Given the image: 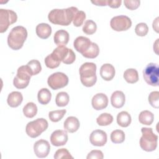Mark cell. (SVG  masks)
Instances as JSON below:
<instances>
[{
  "mask_svg": "<svg viewBox=\"0 0 159 159\" xmlns=\"http://www.w3.org/2000/svg\"><path fill=\"white\" fill-rule=\"evenodd\" d=\"M68 77L63 73L56 72L50 75L47 80L48 85L53 90L65 87L68 83Z\"/></svg>",
  "mask_w": 159,
  "mask_h": 159,
  "instance_id": "30bf717a",
  "label": "cell"
},
{
  "mask_svg": "<svg viewBox=\"0 0 159 159\" xmlns=\"http://www.w3.org/2000/svg\"><path fill=\"white\" fill-rule=\"evenodd\" d=\"M17 16L16 13L9 9H0V32L4 33L12 24L16 22Z\"/></svg>",
  "mask_w": 159,
  "mask_h": 159,
  "instance_id": "9c48e42d",
  "label": "cell"
},
{
  "mask_svg": "<svg viewBox=\"0 0 159 159\" xmlns=\"http://www.w3.org/2000/svg\"><path fill=\"white\" fill-rule=\"evenodd\" d=\"M148 32V27L147 25L144 22L138 24L135 28V32L138 36L143 37L145 36Z\"/></svg>",
  "mask_w": 159,
  "mask_h": 159,
  "instance_id": "74e56055",
  "label": "cell"
},
{
  "mask_svg": "<svg viewBox=\"0 0 159 159\" xmlns=\"http://www.w3.org/2000/svg\"><path fill=\"white\" fill-rule=\"evenodd\" d=\"M145 81L152 86L159 85V67L157 63H150L143 71Z\"/></svg>",
  "mask_w": 159,
  "mask_h": 159,
  "instance_id": "8992f818",
  "label": "cell"
},
{
  "mask_svg": "<svg viewBox=\"0 0 159 159\" xmlns=\"http://www.w3.org/2000/svg\"><path fill=\"white\" fill-rule=\"evenodd\" d=\"M115 68L110 63H106L101 66L100 68V75L105 81H111L115 76Z\"/></svg>",
  "mask_w": 159,
  "mask_h": 159,
  "instance_id": "e0dca14e",
  "label": "cell"
},
{
  "mask_svg": "<svg viewBox=\"0 0 159 159\" xmlns=\"http://www.w3.org/2000/svg\"><path fill=\"white\" fill-rule=\"evenodd\" d=\"M66 111L65 109L61 110H55L49 112L48 113V117L50 120L53 122H57L60 120L65 114H66Z\"/></svg>",
  "mask_w": 159,
  "mask_h": 159,
  "instance_id": "e575fe53",
  "label": "cell"
},
{
  "mask_svg": "<svg viewBox=\"0 0 159 159\" xmlns=\"http://www.w3.org/2000/svg\"><path fill=\"white\" fill-rule=\"evenodd\" d=\"M70 39V35L67 31L61 29L57 31L53 36L55 43L58 46L66 45Z\"/></svg>",
  "mask_w": 159,
  "mask_h": 159,
  "instance_id": "ffe728a7",
  "label": "cell"
},
{
  "mask_svg": "<svg viewBox=\"0 0 159 159\" xmlns=\"http://www.w3.org/2000/svg\"><path fill=\"white\" fill-rule=\"evenodd\" d=\"M122 3L121 0H108L107 4L111 8H118L120 6Z\"/></svg>",
  "mask_w": 159,
  "mask_h": 159,
  "instance_id": "b9f144b4",
  "label": "cell"
},
{
  "mask_svg": "<svg viewBox=\"0 0 159 159\" xmlns=\"http://www.w3.org/2000/svg\"><path fill=\"white\" fill-rule=\"evenodd\" d=\"M80 80L86 87H91L95 84L97 81L96 65L92 62L83 63L80 68Z\"/></svg>",
  "mask_w": 159,
  "mask_h": 159,
  "instance_id": "3957f363",
  "label": "cell"
},
{
  "mask_svg": "<svg viewBox=\"0 0 159 159\" xmlns=\"http://www.w3.org/2000/svg\"><path fill=\"white\" fill-rule=\"evenodd\" d=\"M22 110L24 116L28 118L34 117L37 113V107L36 104L32 102L27 103Z\"/></svg>",
  "mask_w": 159,
  "mask_h": 159,
  "instance_id": "4316f807",
  "label": "cell"
},
{
  "mask_svg": "<svg viewBox=\"0 0 159 159\" xmlns=\"http://www.w3.org/2000/svg\"><path fill=\"white\" fill-rule=\"evenodd\" d=\"M23 101V96L21 93L19 91H13L11 93L7 99L8 105L11 107H18Z\"/></svg>",
  "mask_w": 159,
  "mask_h": 159,
  "instance_id": "7402d4cb",
  "label": "cell"
},
{
  "mask_svg": "<svg viewBox=\"0 0 159 159\" xmlns=\"http://www.w3.org/2000/svg\"><path fill=\"white\" fill-rule=\"evenodd\" d=\"M113 121V117L109 113H102L96 119V122L99 125L106 126L110 125Z\"/></svg>",
  "mask_w": 159,
  "mask_h": 159,
  "instance_id": "f546056e",
  "label": "cell"
},
{
  "mask_svg": "<svg viewBox=\"0 0 159 159\" xmlns=\"http://www.w3.org/2000/svg\"><path fill=\"white\" fill-rule=\"evenodd\" d=\"M131 116L126 111H121L117 116V122L122 127H127L131 123Z\"/></svg>",
  "mask_w": 159,
  "mask_h": 159,
  "instance_id": "603a6c76",
  "label": "cell"
},
{
  "mask_svg": "<svg viewBox=\"0 0 159 159\" xmlns=\"http://www.w3.org/2000/svg\"><path fill=\"white\" fill-rule=\"evenodd\" d=\"M110 25L115 31H125L130 28L132 26V21L129 17L120 15L112 17L110 22Z\"/></svg>",
  "mask_w": 159,
  "mask_h": 159,
  "instance_id": "8fae6325",
  "label": "cell"
},
{
  "mask_svg": "<svg viewBox=\"0 0 159 159\" xmlns=\"http://www.w3.org/2000/svg\"><path fill=\"white\" fill-rule=\"evenodd\" d=\"M125 96L121 91H114L111 97V102L112 106L115 108H121L125 104Z\"/></svg>",
  "mask_w": 159,
  "mask_h": 159,
  "instance_id": "d6986e66",
  "label": "cell"
},
{
  "mask_svg": "<svg viewBox=\"0 0 159 159\" xmlns=\"http://www.w3.org/2000/svg\"><path fill=\"white\" fill-rule=\"evenodd\" d=\"M27 37L26 29L21 25L13 27L7 37L8 46L14 50L21 48Z\"/></svg>",
  "mask_w": 159,
  "mask_h": 159,
  "instance_id": "7a4b0ae2",
  "label": "cell"
},
{
  "mask_svg": "<svg viewBox=\"0 0 159 159\" xmlns=\"http://www.w3.org/2000/svg\"><path fill=\"white\" fill-rule=\"evenodd\" d=\"M97 29L96 24L92 20H87L83 27V31L87 35H92L94 34Z\"/></svg>",
  "mask_w": 159,
  "mask_h": 159,
  "instance_id": "836d02e7",
  "label": "cell"
},
{
  "mask_svg": "<svg viewBox=\"0 0 159 159\" xmlns=\"http://www.w3.org/2000/svg\"><path fill=\"white\" fill-rule=\"evenodd\" d=\"M90 40L83 36H79L76 38L73 42V46L75 50L81 54L88 50L91 45Z\"/></svg>",
  "mask_w": 159,
  "mask_h": 159,
  "instance_id": "2e32d148",
  "label": "cell"
},
{
  "mask_svg": "<svg viewBox=\"0 0 159 159\" xmlns=\"http://www.w3.org/2000/svg\"><path fill=\"white\" fill-rule=\"evenodd\" d=\"M106 0H96V1H91V2L96 6H107Z\"/></svg>",
  "mask_w": 159,
  "mask_h": 159,
  "instance_id": "7bdbcfd3",
  "label": "cell"
},
{
  "mask_svg": "<svg viewBox=\"0 0 159 159\" xmlns=\"http://www.w3.org/2000/svg\"><path fill=\"white\" fill-rule=\"evenodd\" d=\"M158 17H157L155 20L153 22V29L155 30L156 32H158Z\"/></svg>",
  "mask_w": 159,
  "mask_h": 159,
  "instance_id": "ee69618b",
  "label": "cell"
},
{
  "mask_svg": "<svg viewBox=\"0 0 159 159\" xmlns=\"http://www.w3.org/2000/svg\"><path fill=\"white\" fill-rule=\"evenodd\" d=\"M55 159L61 158H73L66 148H60L56 151L54 155Z\"/></svg>",
  "mask_w": 159,
  "mask_h": 159,
  "instance_id": "f35d334b",
  "label": "cell"
},
{
  "mask_svg": "<svg viewBox=\"0 0 159 159\" xmlns=\"http://www.w3.org/2000/svg\"><path fill=\"white\" fill-rule=\"evenodd\" d=\"M80 124L79 120L74 116H70L66 119L63 124V127L65 130L70 133H74L76 132Z\"/></svg>",
  "mask_w": 159,
  "mask_h": 159,
  "instance_id": "ac0fdd59",
  "label": "cell"
},
{
  "mask_svg": "<svg viewBox=\"0 0 159 159\" xmlns=\"http://www.w3.org/2000/svg\"><path fill=\"white\" fill-rule=\"evenodd\" d=\"M48 126V122L43 118H38L35 120L27 123L25 132L28 136L31 138H36L43 132L45 131Z\"/></svg>",
  "mask_w": 159,
  "mask_h": 159,
  "instance_id": "5b68a950",
  "label": "cell"
},
{
  "mask_svg": "<svg viewBox=\"0 0 159 159\" xmlns=\"http://www.w3.org/2000/svg\"><path fill=\"white\" fill-rule=\"evenodd\" d=\"M68 139V134L66 130H57L51 134L50 142L53 146L59 147L65 145Z\"/></svg>",
  "mask_w": 159,
  "mask_h": 159,
  "instance_id": "5bb4252c",
  "label": "cell"
},
{
  "mask_svg": "<svg viewBox=\"0 0 159 159\" xmlns=\"http://www.w3.org/2000/svg\"><path fill=\"white\" fill-rule=\"evenodd\" d=\"M52 54L59 61L67 65L73 63L76 59V55L74 52L71 48H68L65 45L58 46L53 50Z\"/></svg>",
  "mask_w": 159,
  "mask_h": 159,
  "instance_id": "ba28073f",
  "label": "cell"
},
{
  "mask_svg": "<svg viewBox=\"0 0 159 159\" xmlns=\"http://www.w3.org/2000/svg\"><path fill=\"white\" fill-rule=\"evenodd\" d=\"M107 140L106 133L99 129L93 130L89 136V141L93 145L97 147L104 146Z\"/></svg>",
  "mask_w": 159,
  "mask_h": 159,
  "instance_id": "4fadbf2b",
  "label": "cell"
},
{
  "mask_svg": "<svg viewBox=\"0 0 159 159\" xmlns=\"http://www.w3.org/2000/svg\"><path fill=\"white\" fill-rule=\"evenodd\" d=\"M32 75L27 65H23L18 68L17 75L13 80L14 86L17 89L25 88L30 82Z\"/></svg>",
  "mask_w": 159,
  "mask_h": 159,
  "instance_id": "52a82bcc",
  "label": "cell"
},
{
  "mask_svg": "<svg viewBox=\"0 0 159 159\" xmlns=\"http://www.w3.org/2000/svg\"><path fill=\"white\" fill-rule=\"evenodd\" d=\"M142 134L140 139V146L141 148L146 152H152L157 148L158 136L153 132L152 128L142 127Z\"/></svg>",
  "mask_w": 159,
  "mask_h": 159,
  "instance_id": "277c9868",
  "label": "cell"
},
{
  "mask_svg": "<svg viewBox=\"0 0 159 159\" xmlns=\"http://www.w3.org/2000/svg\"><path fill=\"white\" fill-rule=\"evenodd\" d=\"M125 6L130 10H135L140 6V1L139 0H125L124 1Z\"/></svg>",
  "mask_w": 159,
  "mask_h": 159,
  "instance_id": "ab89813d",
  "label": "cell"
},
{
  "mask_svg": "<svg viewBox=\"0 0 159 159\" xmlns=\"http://www.w3.org/2000/svg\"><path fill=\"white\" fill-rule=\"evenodd\" d=\"M99 53V48L98 45L94 42H91L88 50L82 53V55L87 58H94L98 56Z\"/></svg>",
  "mask_w": 159,
  "mask_h": 159,
  "instance_id": "83f0119b",
  "label": "cell"
},
{
  "mask_svg": "<svg viewBox=\"0 0 159 159\" xmlns=\"http://www.w3.org/2000/svg\"><path fill=\"white\" fill-rule=\"evenodd\" d=\"M104 158V155L102 152L101 150H94L91 151L86 157L87 159H102Z\"/></svg>",
  "mask_w": 159,
  "mask_h": 159,
  "instance_id": "60d3db41",
  "label": "cell"
},
{
  "mask_svg": "<svg viewBox=\"0 0 159 159\" xmlns=\"http://www.w3.org/2000/svg\"><path fill=\"white\" fill-rule=\"evenodd\" d=\"M70 100V97L67 93L61 91L58 93L55 98V102L57 106L58 107H64L66 106Z\"/></svg>",
  "mask_w": 159,
  "mask_h": 159,
  "instance_id": "f1b7e54d",
  "label": "cell"
},
{
  "mask_svg": "<svg viewBox=\"0 0 159 159\" xmlns=\"http://www.w3.org/2000/svg\"><path fill=\"white\" fill-rule=\"evenodd\" d=\"M124 78L128 83H135L139 81L138 71L134 68H129L124 71Z\"/></svg>",
  "mask_w": 159,
  "mask_h": 159,
  "instance_id": "d4e9b609",
  "label": "cell"
},
{
  "mask_svg": "<svg viewBox=\"0 0 159 159\" xmlns=\"http://www.w3.org/2000/svg\"><path fill=\"white\" fill-rule=\"evenodd\" d=\"M111 140L114 143H121L125 140V134L121 130H113L111 134Z\"/></svg>",
  "mask_w": 159,
  "mask_h": 159,
  "instance_id": "d6a6232c",
  "label": "cell"
},
{
  "mask_svg": "<svg viewBox=\"0 0 159 159\" xmlns=\"http://www.w3.org/2000/svg\"><path fill=\"white\" fill-rule=\"evenodd\" d=\"M78 9L75 7L66 9H55L52 10L48 15L49 21L57 25H69L73 21L75 15Z\"/></svg>",
  "mask_w": 159,
  "mask_h": 159,
  "instance_id": "6da1fadb",
  "label": "cell"
},
{
  "mask_svg": "<svg viewBox=\"0 0 159 159\" xmlns=\"http://www.w3.org/2000/svg\"><path fill=\"white\" fill-rule=\"evenodd\" d=\"M91 104L95 110H102L107 106V96L104 93H98L93 97L91 100Z\"/></svg>",
  "mask_w": 159,
  "mask_h": 159,
  "instance_id": "9a60e30c",
  "label": "cell"
},
{
  "mask_svg": "<svg viewBox=\"0 0 159 159\" xmlns=\"http://www.w3.org/2000/svg\"><path fill=\"white\" fill-rule=\"evenodd\" d=\"M86 18V14L83 11H78L73 20V25L76 27H80Z\"/></svg>",
  "mask_w": 159,
  "mask_h": 159,
  "instance_id": "d590c367",
  "label": "cell"
},
{
  "mask_svg": "<svg viewBox=\"0 0 159 159\" xmlns=\"http://www.w3.org/2000/svg\"><path fill=\"white\" fill-rule=\"evenodd\" d=\"M61 61H59L52 53L46 57L45 58V64L47 67L50 69H54L57 68L60 65Z\"/></svg>",
  "mask_w": 159,
  "mask_h": 159,
  "instance_id": "1f68e13d",
  "label": "cell"
},
{
  "mask_svg": "<svg viewBox=\"0 0 159 159\" xmlns=\"http://www.w3.org/2000/svg\"><path fill=\"white\" fill-rule=\"evenodd\" d=\"M52 94L49 89L47 88H42L40 89L37 94L38 101L40 104L43 105L47 104L51 100Z\"/></svg>",
  "mask_w": 159,
  "mask_h": 159,
  "instance_id": "cb8c5ba5",
  "label": "cell"
},
{
  "mask_svg": "<svg viewBox=\"0 0 159 159\" xmlns=\"http://www.w3.org/2000/svg\"><path fill=\"white\" fill-rule=\"evenodd\" d=\"M26 65L29 69L32 76H34L39 74L42 70L40 63L37 60H32L29 61Z\"/></svg>",
  "mask_w": 159,
  "mask_h": 159,
  "instance_id": "4dcf8cb0",
  "label": "cell"
},
{
  "mask_svg": "<svg viewBox=\"0 0 159 159\" xmlns=\"http://www.w3.org/2000/svg\"><path fill=\"white\" fill-rule=\"evenodd\" d=\"M148 102L153 107L158 109L159 107V92H151L148 95Z\"/></svg>",
  "mask_w": 159,
  "mask_h": 159,
  "instance_id": "8d00e7d4",
  "label": "cell"
},
{
  "mask_svg": "<svg viewBox=\"0 0 159 159\" xmlns=\"http://www.w3.org/2000/svg\"><path fill=\"white\" fill-rule=\"evenodd\" d=\"M35 32L39 37L47 39L52 34V27L47 23H40L37 25Z\"/></svg>",
  "mask_w": 159,
  "mask_h": 159,
  "instance_id": "44dd1931",
  "label": "cell"
},
{
  "mask_svg": "<svg viewBox=\"0 0 159 159\" xmlns=\"http://www.w3.org/2000/svg\"><path fill=\"white\" fill-rule=\"evenodd\" d=\"M154 119V115L149 111H143L139 116V122L143 125H150L152 124Z\"/></svg>",
  "mask_w": 159,
  "mask_h": 159,
  "instance_id": "484cf974",
  "label": "cell"
},
{
  "mask_svg": "<svg viewBox=\"0 0 159 159\" xmlns=\"http://www.w3.org/2000/svg\"><path fill=\"white\" fill-rule=\"evenodd\" d=\"M50 150V145L48 141L40 139L35 142L34 151L35 155L39 158H45L48 156Z\"/></svg>",
  "mask_w": 159,
  "mask_h": 159,
  "instance_id": "7c38bea8",
  "label": "cell"
}]
</instances>
